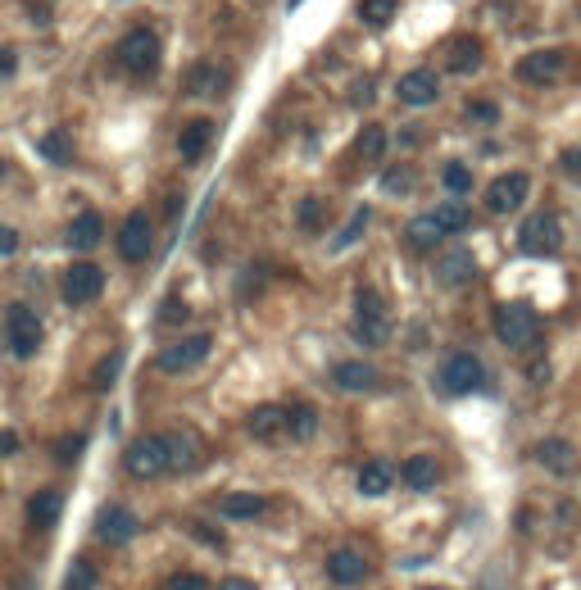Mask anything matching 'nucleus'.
<instances>
[{
  "label": "nucleus",
  "instance_id": "f257e3e1",
  "mask_svg": "<svg viewBox=\"0 0 581 590\" xmlns=\"http://www.w3.org/2000/svg\"><path fill=\"white\" fill-rule=\"evenodd\" d=\"M536 332H541V314H536V305H527V300H504V305L495 309V336H500L504 345L522 350V345L536 341Z\"/></svg>",
  "mask_w": 581,
  "mask_h": 590
},
{
  "label": "nucleus",
  "instance_id": "f03ea898",
  "mask_svg": "<svg viewBox=\"0 0 581 590\" xmlns=\"http://www.w3.org/2000/svg\"><path fill=\"white\" fill-rule=\"evenodd\" d=\"M518 250L532 259H550L563 250V223L554 218V209H541V214H527V223L518 227Z\"/></svg>",
  "mask_w": 581,
  "mask_h": 590
},
{
  "label": "nucleus",
  "instance_id": "7ed1b4c3",
  "mask_svg": "<svg viewBox=\"0 0 581 590\" xmlns=\"http://www.w3.org/2000/svg\"><path fill=\"white\" fill-rule=\"evenodd\" d=\"M355 341H364V345H382L386 336H391V314H386V305H382V295L373 291V286H359L355 291Z\"/></svg>",
  "mask_w": 581,
  "mask_h": 590
},
{
  "label": "nucleus",
  "instance_id": "20e7f679",
  "mask_svg": "<svg viewBox=\"0 0 581 590\" xmlns=\"http://www.w3.org/2000/svg\"><path fill=\"white\" fill-rule=\"evenodd\" d=\"M209 350H214V336H209V332H191V336H182V341L164 345V350H159V359H155V368H159V373H168V377H182V373H191V368L205 364Z\"/></svg>",
  "mask_w": 581,
  "mask_h": 590
},
{
  "label": "nucleus",
  "instance_id": "39448f33",
  "mask_svg": "<svg viewBox=\"0 0 581 590\" xmlns=\"http://www.w3.org/2000/svg\"><path fill=\"white\" fill-rule=\"evenodd\" d=\"M123 472L137 477V482H155L159 472H168L164 436H137V441H128V450H123Z\"/></svg>",
  "mask_w": 581,
  "mask_h": 590
},
{
  "label": "nucleus",
  "instance_id": "423d86ee",
  "mask_svg": "<svg viewBox=\"0 0 581 590\" xmlns=\"http://www.w3.org/2000/svg\"><path fill=\"white\" fill-rule=\"evenodd\" d=\"M159 55H164V46H159V32H150V28H132L119 41V64L128 73H137V78H150L159 69Z\"/></svg>",
  "mask_w": 581,
  "mask_h": 590
},
{
  "label": "nucleus",
  "instance_id": "0eeeda50",
  "mask_svg": "<svg viewBox=\"0 0 581 590\" xmlns=\"http://www.w3.org/2000/svg\"><path fill=\"white\" fill-rule=\"evenodd\" d=\"M436 382H441L445 395H477L486 386V368L477 354H450L441 373H436Z\"/></svg>",
  "mask_w": 581,
  "mask_h": 590
},
{
  "label": "nucleus",
  "instance_id": "6e6552de",
  "mask_svg": "<svg viewBox=\"0 0 581 590\" xmlns=\"http://www.w3.org/2000/svg\"><path fill=\"white\" fill-rule=\"evenodd\" d=\"M5 341H10L14 359H32L41 350V318L28 305H10V314H5Z\"/></svg>",
  "mask_w": 581,
  "mask_h": 590
},
{
  "label": "nucleus",
  "instance_id": "1a4fd4ad",
  "mask_svg": "<svg viewBox=\"0 0 581 590\" xmlns=\"http://www.w3.org/2000/svg\"><path fill=\"white\" fill-rule=\"evenodd\" d=\"M527 196H532V173L513 168V173H500L491 187H486V209H491V214H513V209L527 205Z\"/></svg>",
  "mask_w": 581,
  "mask_h": 590
},
{
  "label": "nucleus",
  "instance_id": "9d476101",
  "mask_svg": "<svg viewBox=\"0 0 581 590\" xmlns=\"http://www.w3.org/2000/svg\"><path fill=\"white\" fill-rule=\"evenodd\" d=\"M60 291H64V300H69V305H91V300L105 291V268L91 264V259H78V264L64 268Z\"/></svg>",
  "mask_w": 581,
  "mask_h": 590
},
{
  "label": "nucleus",
  "instance_id": "9b49d317",
  "mask_svg": "<svg viewBox=\"0 0 581 590\" xmlns=\"http://www.w3.org/2000/svg\"><path fill=\"white\" fill-rule=\"evenodd\" d=\"M150 250H155V223H150V214H128L119 227V255L128 259V264H146Z\"/></svg>",
  "mask_w": 581,
  "mask_h": 590
},
{
  "label": "nucleus",
  "instance_id": "f8f14e48",
  "mask_svg": "<svg viewBox=\"0 0 581 590\" xmlns=\"http://www.w3.org/2000/svg\"><path fill=\"white\" fill-rule=\"evenodd\" d=\"M563 69H568V55L563 50H532V55L518 59V78L527 82V87H554V82L563 78Z\"/></svg>",
  "mask_w": 581,
  "mask_h": 590
},
{
  "label": "nucleus",
  "instance_id": "ddd939ff",
  "mask_svg": "<svg viewBox=\"0 0 581 590\" xmlns=\"http://www.w3.org/2000/svg\"><path fill=\"white\" fill-rule=\"evenodd\" d=\"M436 96H441V78H436L432 69H414V73H404V78L395 82V100H400L404 109L436 105Z\"/></svg>",
  "mask_w": 581,
  "mask_h": 590
},
{
  "label": "nucleus",
  "instance_id": "4468645a",
  "mask_svg": "<svg viewBox=\"0 0 581 590\" xmlns=\"http://www.w3.org/2000/svg\"><path fill=\"white\" fill-rule=\"evenodd\" d=\"M436 286H445V291H454V286H473L477 282V259H473V250H445L441 259H436Z\"/></svg>",
  "mask_w": 581,
  "mask_h": 590
},
{
  "label": "nucleus",
  "instance_id": "2eb2a0df",
  "mask_svg": "<svg viewBox=\"0 0 581 590\" xmlns=\"http://www.w3.org/2000/svg\"><path fill=\"white\" fill-rule=\"evenodd\" d=\"M96 536L105 545H128L132 536H137V513H132L128 504H105V509L96 513Z\"/></svg>",
  "mask_w": 581,
  "mask_h": 590
},
{
  "label": "nucleus",
  "instance_id": "dca6fc26",
  "mask_svg": "<svg viewBox=\"0 0 581 590\" xmlns=\"http://www.w3.org/2000/svg\"><path fill=\"white\" fill-rule=\"evenodd\" d=\"M332 386H341L345 395H368L382 386V373L373 364H364V359H341L332 368Z\"/></svg>",
  "mask_w": 581,
  "mask_h": 590
},
{
  "label": "nucleus",
  "instance_id": "f3484780",
  "mask_svg": "<svg viewBox=\"0 0 581 590\" xmlns=\"http://www.w3.org/2000/svg\"><path fill=\"white\" fill-rule=\"evenodd\" d=\"M327 577H332L336 586H364L368 559L355 550V545H336V550L327 554Z\"/></svg>",
  "mask_w": 581,
  "mask_h": 590
},
{
  "label": "nucleus",
  "instance_id": "a211bd4d",
  "mask_svg": "<svg viewBox=\"0 0 581 590\" xmlns=\"http://www.w3.org/2000/svg\"><path fill=\"white\" fill-rule=\"evenodd\" d=\"M486 64V50L477 37H454L450 46H445V69L459 73V78H473V73H482Z\"/></svg>",
  "mask_w": 581,
  "mask_h": 590
},
{
  "label": "nucleus",
  "instance_id": "6ab92c4d",
  "mask_svg": "<svg viewBox=\"0 0 581 590\" xmlns=\"http://www.w3.org/2000/svg\"><path fill=\"white\" fill-rule=\"evenodd\" d=\"M445 241V227L436 223V214H418L404 223V250L409 255H427V250H436Z\"/></svg>",
  "mask_w": 581,
  "mask_h": 590
},
{
  "label": "nucleus",
  "instance_id": "aec40b11",
  "mask_svg": "<svg viewBox=\"0 0 581 590\" xmlns=\"http://www.w3.org/2000/svg\"><path fill=\"white\" fill-rule=\"evenodd\" d=\"M164 445H168V472H191L200 463V436L187 432V427L164 432Z\"/></svg>",
  "mask_w": 581,
  "mask_h": 590
},
{
  "label": "nucleus",
  "instance_id": "412c9836",
  "mask_svg": "<svg viewBox=\"0 0 581 590\" xmlns=\"http://www.w3.org/2000/svg\"><path fill=\"white\" fill-rule=\"evenodd\" d=\"M246 432L264 445L277 441V436H286V409L282 404H255V409L246 413Z\"/></svg>",
  "mask_w": 581,
  "mask_h": 590
},
{
  "label": "nucleus",
  "instance_id": "4be33fe9",
  "mask_svg": "<svg viewBox=\"0 0 581 590\" xmlns=\"http://www.w3.org/2000/svg\"><path fill=\"white\" fill-rule=\"evenodd\" d=\"M400 482L409 486V491H436V482H441V463H436L432 454H414V459L400 463Z\"/></svg>",
  "mask_w": 581,
  "mask_h": 590
},
{
  "label": "nucleus",
  "instance_id": "5701e85b",
  "mask_svg": "<svg viewBox=\"0 0 581 590\" xmlns=\"http://www.w3.org/2000/svg\"><path fill=\"white\" fill-rule=\"evenodd\" d=\"M209 146H214V123H209V118H191L178 137V155L187 159V164H196V159L209 155Z\"/></svg>",
  "mask_w": 581,
  "mask_h": 590
},
{
  "label": "nucleus",
  "instance_id": "b1692460",
  "mask_svg": "<svg viewBox=\"0 0 581 590\" xmlns=\"http://www.w3.org/2000/svg\"><path fill=\"white\" fill-rule=\"evenodd\" d=\"M100 236H105V214H96V209H87V214H78L69 223V232H64V241H69V250H96Z\"/></svg>",
  "mask_w": 581,
  "mask_h": 590
},
{
  "label": "nucleus",
  "instance_id": "393cba45",
  "mask_svg": "<svg viewBox=\"0 0 581 590\" xmlns=\"http://www.w3.org/2000/svg\"><path fill=\"white\" fill-rule=\"evenodd\" d=\"M218 509H223V518H232V522H255L268 513V500L255 491H232V495H223Z\"/></svg>",
  "mask_w": 581,
  "mask_h": 590
},
{
  "label": "nucleus",
  "instance_id": "a878e982",
  "mask_svg": "<svg viewBox=\"0 0 581 590\" xmlns=\"http://www.w3.org/2000/svg\"><path fill=\"white\" fill-rule=\"evenodd\" d=\"M60 509H64V495L60 491H37L28 500V527L32 531H46V527H55V518H60Z\"/></svg>",
  "mask_w": 581,
  "mask_h": 590
},
{
  "label": "nucleus",
  "instance_id": "bb28decb",
  "mask_svg": "<svg viewBox=\"0 0 581 590\" xmlns=\"http://www.w3.org/2000/svg\"><path fill=\"white\" fill-rule=\"evenodd\" d=\"M395 477H400V472L391 468V463L386 459H373V463H364V468H359V495H386L395 486Z\"/></svg>",
  "mask_w": 581,
  "mask_h": 590
},
{
  "label": "nucleus",
  "instance_id": "cd10ccee",
  "mask_svg": "<svg viewBox=\"0 0 581 590\" xmlns=\"http://www.w3.org/2000/svg\"><path fill=\"white\" fill-rule=\"evenodd\" d=\"M536 463H545L550 472H572L577 468V450L568 441H541L536 445Z\"/></svg>",
  "mask_w": 581,
  "mask_h": 590
},
{
  "label": "nucleus",
  "instance_id": "c85d7f7f",
  "mask_svg": "<svg viewBox=\"0 0 581 590\" xmlns=\"http://www.w3.org/2000/svg\"><path fill=\"white\" fill-rule=\"evenodd\" d=\"M318 432V413L309 404H286V436L291 441H314Z\"/></svg>",
  "mask_w": 581,
  "mask_h": 590
},
{
  "label": "nucleus",
  "instance_id": "c756f323",
  "mask_svg": "<svg viewBox=\"0 0 581 590\" xmlns=\"http://www.w3.org/2000/svg\"><path fill=\"white\" fill-rule=\"evenodd\" d=\"M386 146H391V132H386L382 123H368V128L359 132V141H355V155L364 159V164H377V159L386 155Z\"/></svg>",
  "mask_w": 581,
  "mask_h": 590
},
{
  "label": "nucleus",
  "instance_id": "7c9ffc66",
  "mask_svg": "<svg viewBox=\"0 0 581 590\" xmlns=\"http://www.w3.org/2000/svg\"><path fill=\"white\" fill-rule=\"evenodd\" d=\"M223 87V69H214V64H196V69L187 73V82H182V91L187 96H209V91Z\"/></svg>",
  "mask_w": 581,
  "mask_h": 590
},
{
  "label": "nucleus",
  "instance_id": "2f4dec72",
  "mask_svg": "<svg viewBox=\"0 0 581 590\" xmlns=\"http://www.w3.org/2000/svg\"><path fill=\"white\" fill-rule=\"evenodd\" d=\"M395 14H400V0H359V19L368 28H386Z\"/></svg>",
  "mask_w": 581,
  "mask_h": 590
},
{
  "label": "nucleus",
  "instance_id": "473e14b6",
  "mask_svg": "<svg viewBox=\"0 0 581 590\" xmlns=\"http://www.w3.org/2000/svg\"><path fill=\"white\" fill-rule=\"evenodd\" d=\"M432 214H436V223L445 227V236H454V232H468V223H473V214H468V205H459V200H450V205L432 209Z\"/></svg>",
  "mask_w": 581,
  "mask_h": 590
},
{
  "label": "nucleus",
  "instance_id": "72a5a7b5",
  "mask_svg": "<svg viewBox=\"0 0 581 590\" xmlns=\"http://www.w3.org/2000/svg\"><path fill=\"white\" fill-rule=\"evenodd\" d=\"M368 218H373V209H355V218H350V223L341 227V232H336V241H332V250H345V246H355L359 236L368 232Z\"/></svg>",
  "mask_w": 581,
  "mask_h": 590
},
{
  "label": "nucleus",
  "instance_id": "f704fd0d",
  "mask_svg": "<svg viewBox=\"0 0 581 590\" xmlns=\"http://www.w3.org/2000/svg\"><path fill=\"white\" fill-rule=\"evenodd\" d=\"M41 155H46L50 164H73V141H69V132H50V137L41 141Z\"/></svg>",
  "mask_w": 581,
  "mask_h": 590
},
{
  "label": "nucleus",
  "instance_id": "c9c22d12",
  "mask_svg": "<svg viewBox=\"0 0 581 590\" xmlns=\"http://www.w3.org/2000/svg\"><path fill=\"white\" fill-rule=\"evenodd\" d=\"M441 182H445L450 196H468V191H473V173H468V164H445Z\"/></svg>",
  "mask_w": 581,
  "mask_h": 590
},
{
  "label": "nucleus",
  "instance_id": "e433bc0d",
  "mask_svg": "<svg viewBox=\"0 0 581 590\" xmlns=\"http://www.w3.org/2000/svg\"><path fill=\"white\" fill-rule=\"evenodd\" d=\"M64 590H96V563L73 559V568H69V581H64Z\"/></svg>",
  "mask_w": 581,
  "mask_h": 590
},
{
  "label": "nucleus",
  "instance_id": "4c0bfd02",
  "mask_svg": "<svg viewBox=\"0 0 581 590\" xmlns=\"http://www.w3.org/2000/svg\"><path fill=\"white\" fill-rule=\"evenodd\" d=\"M119 364H123V354H119V350L105 354V359H100V368H96V377H91V386H96V391H105V386L119 377Z\"/></svg>",
  "mask_w": 581,
  "mask_h": 590
},
{
  "label": "nucleus",
  "instance_id": "58836bf2",
  "mask_svg": "<svg viewBox=\"0 0 581 590\" xmlns=\"http://www.w3.org/2000/svg\"><path fill=\"white\" fill-rule=\"evenodd\" d=\"M300 227L305 232H323V200H300Z\"/></svg>",
  "mask_w": 581,
  "mask_h": 590
},
{
  "label": "nucleus",
  "instance_id": "ea45409f",
  "mask_svg": "<svg viewBox=\"0 0 581 590\" xmlns=\"http://www.w3.org/2000/svg\"><path fill=\"white\" fill-rule=\"evenodd\" d=\"M468 118H473V123H495V118H500V105H495V100H468Z\"/></svg>",
  "mask_w": 581,
  "mask_h": 590
},
{
  "label": "nucleus",
  "instance_id": "a19ab883",
  "mask_svg": "<svg viewBox=\"0 0 581 590\" xmlns=\"http://www.w3.org/2000/svg\"><path fill=\"white\" fill-rule=\"evenodd\" d=\"M168 590H209V581L200 572H173L168 577Z\"/></svg>",
  "mask_w": 581,
  "mask_h": 590
},
{
  "label": "nucleus",
  "instance_id": "79ce46f5",
  "mask_svg": "<svg viewBox=\"0 0 581 590\" xmlns=\"http://www.w3.org/2000/svg\"><path fill=\"white\" fill-rule=\"evenodd\" d=\"M559 168H563L568 177H577V182H581V146H568V150H563V155H559Z\"/></svg>",
  "mask_w": 581,
  "mask_h": 590
},
{
  "label": "nucleus",
  "instance_id": "37998d69",
  "mask_svg": "<svg viewBox=\"0 0 581 590\" xmlns=\"http://www.w3.org/2000/svg\"><path fill=\"white\" fill-rule=\"evenodd\" d=\"M78 450H82V436H64V441L55 445V459L73 463V459H78Z\"/></svg>",
  "mask_w": 581,
  "mask_h": 590
},
{
  "label": "nucleus",
  "instance_id": "c03bdc74",
  "mask_svg": "<svg viewBox=\"0 0 581 590\" xmlns=\"http://www.w3.org/2000/svg\"><path fill=\"white\" fill-rule=\"evenodd\" d=\"M386 191L404 196V191H409V168H391V173H386Z\"/></svg>",
  "mask_w": 581,
  "mask_h": 590
},
{
  "label": "nucleus",
  "instance_id": "a18cd8bd",
  "mask_svg": "<svg viewBox=\"0 0 581 590\" xmlns=\"http://www.w3.org/2000/svg\"><path fill=\"white\" fill-rule=\"evenodd\" d=\"M178 318H187V305H182V300H168V305H159V323H178Z\"/></svg>",
  "mask_w": 581,
  "mask_h": 590
},
{
  "label": "nucleus",
  "instance_id": "49530a36",
  "mask_svg": "<svg viewBox=\"0 0 581 590\" xmlns=\"http://www.w3.org/2000/svg\"><path fill=\"white\" fill-rule=\"evenodd\" d=\"M14 69H19V50H14V46H0V82L10 78Z\"/></svg>",
  "mask_w": 581,
  "mask_h": 590
},
{
  "label": "nucleus",
  "instance_id": "de8ad7c7",
  "mask_svg": "<svg viewBox=\"0 0 581 590\" xmlns=\"http://www.w3.org/2000/svg\"><path fill=\"white\" fill-rule=\"evenodd\" d=\"M14 250H19V232L0 223V259H5V255H14Z\"/></svg>",
  "mask_w": 581,
  "mask_h": 590
},
{
  "label": "nucleus",
  "instance_id": "09e8293b",
  "mask_svg": "<svg viewBox=\"0 0 581 590\" xmlns=\"http://www.w3.org/2000/svg\"><path fill=\"white\" fill-rule=\"evenodd\" d=\"M19 450V432H0V459H10Z\"/></svg>",
  "mask_w": 581,
  "mask_h": 590
},
{
  "label": "nucleus",
  "instance_id": "8fccbe9b",
  "mask_svg": "<svg viewBox=\"0 0 581 590\" xmlns=\"http://www.w3.org/2000/svg\"><path fill=\"white\" fill-rule=\"evenodd\" d=\"M218 590H259V586H255V581H250V577H227Z\"/></svg>",
  "mask_w": 581,
  "mask_h": 590
},
{
  "label": "nucleus",
  "instance_id": "3c124183",
  "mask_svg": "<svg viewBox=\"0 0 581 590\" xmlns=\"http://www.w3.org/2000/svg\"><path fill=\"white\" fill-rule=\"evenodd\" d=\"M0 177H5V159H0Z\"/></svg>",
  "mask_w": 581,
  "mask_h": 590
},
{
  "label": "nucleus",
  "instance_id": "603ef678",
  "mask_svg": "<svg viewBox=\"0 0 581 590\" xmlns=\"http://www.w3.org/2000/svg\"><path fill=\"white\" fill-rule=\"evenodd\" d=\"M423 590H445V586H423Z\"/></svg>",
  "mask_w": 581,
  "mask_h": 590
},
{
  "label": "nucleus",
  "instance_id": "864d4df0",
  "mask_svg": "<svg viewBox=\"0 0 581 590\" xmlns=\"http://www.w3.org/2000/svg\"><path fill=\"white\" fill-rule=\"evenodd\" d=\"M291 5H300V0H291Z\"/></svg>",
  "mask_w": 581,
  "mask_h": 590
}]
</instances>
